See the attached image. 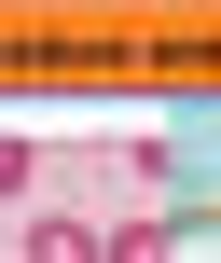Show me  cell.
Listing matches in <instances>:
<instances>
[{
	"mask_svg": "<svg viewBox=\"0 0 221 263\" xmlns=\"http://www.w3.org/2000/svg\"><path fill=\"white\" fill-rule=\"evenodd\" d=\"M28 263H97V222H69V208H55V222H28Z\"/></svg>",
	"mask_w": 221,
	"mask_h": 263,
	"instance_id": "1",
	"label": "cell"
},
{
	"mask_svg": "<svg viewBox=\"0 0 221 263\" xmlns=\"http://www.w3.org/2000/svg\"><path fill=\"white\" fill-rule=\"evenodd\" d=\"M97 263H166V222H125V236H97Z\"/></svg>",
	"mask_w": 221,
	"mask_h": 263,
	"instance_id": "2",
	"label": "cell"
},
{
	"mask_svg": "<svg viewBox=\"0 0 221 263\" xmlns=\"http://www.w3.org/2000/svg\"><path fill=\"white\" fill-rule=\"evenodd\" d=\"M14 194H28V139L0 125V208H14Z\"/></svg>",
	"mask_w": 221,
	"mask_h": 263,
	"instance_id": "3",
	"label": "cell"
}]
</instances>
